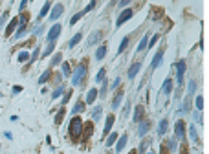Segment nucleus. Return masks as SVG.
I'll use <instances>...</instances> for the list:
<instances>
[{
    "label": "nucleus",
    "instance_id": "nucleus-1",
    "mask_svg": "<svg viewBox=\"0 0 209 154\" xmlns=\"http://www.w3.org/2000/svg\"><path fill=\"white\" fill-rule=\"evenodd\" d=\"M86 74H88V62L83 61L75 66V70L72 72V86H81L86 79Z\"/></svg>",
    "mask_w": 209,
    "mask_h": 154
},
{
    "label": "nucleus",
    "instance_id": "nucleus-2",
    "mask_svg": "<svg viewBox=\"0 0 209 154\" xmlns=\"http://www.w3.org/2000/svg\"><path fill=\"white\" fill-rule=\"evenodd\" d=\"M83 127H84L83 119H81L79 116H73V117H72V121H70V125H68V132H70V138L77 141V139L83 136Z\"/></svg>",
    "mask_w": 209,
    "mask_h": 154
},
{
    "label": "nucleus",
    "instance_id": "nucleus-3",
    "mask_svg": "<svg viewBox=\"0 0 209 154\" xmlns=\"http://www.w3.org/2000/svg\"><path fill=\"white\" fill-rule=\"evenodd\" d=\"M185 70H187L185 61H178V62H176V83H178V86H180V88H182V84H184V75H185Z\"/></svg>",
    "mask_w": 209,
    "mask_h": 154
},
{
    "label": "nucleus",
    "instance_id": "nucleus-4",
    "mask_svg": "<svg viewBox=\"0 0 209 154\" xmlns=\"http://www.w3.org/2000/svg\"><path fill=\"white\" fill-rule=\"evenodd\" d=\"M61 31H63V26L57 22V24H53L51 28H50V31H48V35H46V42H55L59 35H61Z\"/></svg>",
    "mask_w": 209,
    "mask_h": 154
},
{
    "label": "nucleus",
    "instance_id": "nucleus-5",
    "mask_svg": "<svg viewBox=\"0 0 209 154\" xmlns=\"http://www.w3.org/2000/svg\"><path fill=\"white\" fill-rule=\"evenodd\" d=\"M174 138H176L178 141H184V139H185V123H184L182 119H178V121L174 123Z\"/></svg>",
    "mask_w": 209,
    "mask_h": 154
},
{
    "label": "nucleus",
    "instance_id": "nucleus-6",
    "mask_svg": "<svg viewBox=\"0 0 209 154\" xmlns=\"http://www.w3.org/2000/svg\"><path fill=\"white\" fill-rule=\"evenodd\" d=\"M132 17H134V11H132V9H123V11H121V15H119L118 20H116V28H121L127 20H130Z\"/></svg>",
    "mask_w": 209,
    "mask_h": 154
},
{
    "label": "nucleus",
    "instance_id": "nucleus-7",
    "mask_svg": "<svg viewBox=\"0 0 209 154\" xmlns=\"http://www.w3.org/2000/svg\"><path fill=\"white\" fill-rule=\"evenodd\" d=\"M150 127H152V123H150L149 119H143V121H140V123H138V136H140V138H145L147 132L150 130Z\"/></svg>",
    "mask_w": 209,
    "mask_h": 154
},
{
    "label": "nucleus",
    "instance_id": "nucleus-8",
    "mask_svg": "<svg viewBox=\"0 0 209 154\" xmlns=\"http://www.w3.org/2000/svg\"><path fill=\"white\" fill-rule=\"evenodd\" d=\"M163 52H165V50H163V48H160V50H158V52L154 53V57H152V62H150V72H154V70H156V68H158V66L162 64V59H163Z\"/></svg>",
    "mask_w": 209,
    "mask_h": 154
},
{
    "label": "nucleus",
    "instance_id": "nucleus-9",
    "mask_svg": "<svg viewBox=\"0 0 209 154\" xmlns=\"http://www.w3.org/2000/svg\"><path fill=\"white\" fill-rule=\"evenodd\" d=\"M123 97H125V90H123V88H119V90L114 94V99H112V110H118V108L121 106Z\"/></svg>",
    "mask_w": 209,
    "mask_h": 154
},
{
    "label": "nucleus",
    "instance_id": "nucleus-10",
    "mask_svg": "<svg viewBox=\"0 0 209 154\" xmlns=\"http://www.w3.org/2000/svg\"><path fill=\"white\" fill-rule=\"evenodd\" d=\"M63 13H64V6H63V4H55V6H51V9H50V20H57Z\"/></svg>",
    "mask_w": 209,
    "mask_h": 154
},
{
    "label": "nucleus",
    "instance_id": "nucleus-11",
    "mask_svg": "<svg viewBox=\"0 0 209 154\" xmlns=\"http://www.w3.org/2000/svg\"><path fill=\"white\" fill-rule=\"evenodd\" d=\"M17 28H19V17H13V20H9L6 26V37H11L13 31H17Z\"/></svg>",
    "mask_w": 209,
    "mask_h": 154
},
{
    "label": "nucleus",
    "instance_id": "nucleus-12",
    "mask_svg": "<svg viewBox=\"0 0 209 154\" xmlns=\"http://www.w3.org/2000/svg\"><path fill=\"white\" fill-rule=\"evenodd\" d=\"M99 97V90L97 88H90L88 92H86V97H84V103L86 105H94V101Z\"/></svg>",
    "mask_w": 209,
    "mask_h": 154
},
{
    "label": "nucleus",
    "instance_id": "nucleus-13",
    "mask_svg": "<svg viewBox=\"0 0 209 154\" xmlns=\"http://www.w3.org/2000/svg\"><path fill=\"white\" fill-rule=\"evenodd\" d=\"M127 141H128V134H125L123 132V136H119L118 138V141H116V152H123V149L127 147Z\"/></svg>",
    "mask_w": 209,
    "mask_h": 154
},
{
    "label": "nucleus",
    "instance_id": "nucleus-14",
    "mask_svg": "<svg viewBox=\"0 0 209 154\" xmlns=\"http://www.w3.org/2000/svg\"><path fill=\"white\" fill-rule=\"evenodd\" d=\"M114 121H116V117H114V114H108V117H106V121H104L103 136H108V134H110V132H112V127H114Z\"/></svg>",
    "mask_w": 209,
    "mask_h": 154
},
{
    "label": "nucleus",
    "instance_id": "nucleus-15",
    "mask_svg": "<svg viewBox=\"0 0 209 154\" xmlns=\"http://www.w3.org/2000/svg\"><path fill=\"white\" fill-rule=\"evenodd\" d=\"M140 70H141V62L138 61V62H134V64H132V66L128 68V72H127V77H128L130 81H132V79H136V75H138V72H140Z\"/></svg>",
    "mask_w": 209,
    "mask_h": 154
},
{
    "label": "nucleus",
    "instance_id": "nucleus-16",
    "mask_svg": "<svg viewBox=\"0 0 209 154\" xmlns=\"http://www.w3.org/2000/svg\"><path fill=\"white\" fill-rule=\"evenodd\" d=\"M134 123H140V121H143L145 119V108L141 106V105H138L136 108H134Z\"/></svg>",
    "mask_w": 209,
    "mask_h": 154
},
{
    "label": "nucleus",
    "instance_id": "nucleus-17",
    "mask_svg": "<svg viewBox=\"0 0 209 154\" xmlns=\"http://www.w3.org/2000/svg\"><path fill=\"white\" fill-rule=\"evenodd\" d=\"M101 37H103V31H101V29L94 31V33L88 37V40H86V46H94V44H97V42L101 40Z\"/></svg>",
    "mask_w": 209,
    "mask_h": 154
},
{
    "label": "nucleus",
    "instance_id": "nucleus-18",
    "mask_svg": "<svg viewBox=\"0 0 209 154\" xmlns=\"http://www.w3.org/2000/svg\"><path fill=\"white\" fill-rule=\"evenodd\" d=\"M172 88H174V81H172V77H167L165 81H163V84H162V94H171L172 92Z\"/></svg>",
    "mask_w": 209,
    "mask_h": 154
},
{
    "label": "nucleus",
    "instance_id": "nucleus-19",
    "mask_svg": "<svg viewBox=\"0 0 209 154\" xmlns=\"http://www.w3.org/2000/svg\"><path fill=\"white\" fill-rule=\"evenodd\" d=\"M167 129H169V119L167 117H163L160 123H158V136L162 138V136H165L167 134Z\"/></svg>",
    "mask_w": 209,
    "mask_h": 154
},
{
    "label": "nucleus",
    "instance_id": "nucleus-20",
    "mask_svg": "<svg viewBox=\"0 0 209 154\" xmlns=\"http://www.w3.org/2000/svg\"><path fill=\"white\" fill-rule=\"evenodd\" d=\"M84 108H86V103H84L83 99H79V101L73 105V108H72V114H73V116L81 114V112H84Z\"/></svg>",
    "mask_w": 209,
    "mask_h": 154
},
{
    "label": "nucleus",
    "instance_id": "nucleus-21",
    "mask_svg": "<svg viewBox=\"0 0 209 154\" xmlns=\"http://www.w3.org/2000/svg\"><path fill=\"white\" fill-rule=\"evenodd\" d=\"M50 9H51V0H46V4L42 6V9H41V13H39V22H42V19L50 13Z\"/></svg>",
    "mask_w": 209,
    "mask_h": 154
},
{
    "label": "nucleus",
    "instance_id": "nucleus-22",
    "mask_svg": "<svg viewBox=\"0 0 209 154\" xmlns=\"http://www.w3.org/2000/svg\"><path fill=\"white\" fill-rule=\"evenodd\" d=\"M106 44H101L97 50H96V61H103L104 57H106Z\"/></svg>",
    "mask_w": 209,
    "mask_h": 154
},
{
    "label": "nucleus",
    "instance_id": "nucleus-23",
    "mask_svg": "<svg viewBox=\"0 0 209 154\" xmlns=\"http://www.w3.org/2000/svg\"><path fill=\"white\" fill-rule=\"evenodd\" d=\"M191 99H193V97L185 96L184 103H182V108H180V112H182V114H187V112H191Z\"/></svg>",
    "mask_w": 209,
    "mask_h": 154
},
{
    "label": "nucleus",
    "instance_id": "nucleus-24",
    "mask_svg": "<svg viewBox=\"0 0 209 154\" xmlns=\"http://www.w3.org/2000/svg\"><path fill=\"white\" fill-rule=\"evenodd\" d=\"M81 38H83V33H81V31H79V33H75L73 37L70 38V42H68V48H75V46L81 42Z\"/></svg>",
    "mask_w": 209,
    "mask_h": 154
},
{
    "label": "nucleus",
    "instance_id": "nucleus-25",
    "mask_svg": "<svg viewBox=\"0 0 209 154\" xmlns=\"http://www.w3.org/2000/svg\"><path fill=\"white\" fill-rule=\"evenodd\" d=\"M118 138H119V134H118V132H110V134H108V138H106V141H104V145H106V147H112V145H116Z\"/></svg>",
    "mask_w": 209,
    "mask_h": 154
},
{
    "label": "nucleus",
    "instance_id": "nucleus-26",
    "mask_svg": "<svg viewBox=\"0 0 209 154\" xmlns=\"http://www.w3.org/2000/svg\"><path fill=\"white\" fill-rule=\"evenodd\" d=\"M128 42H130V37H128V35H127V37H123V40L119 42V48H118V55H121L127 48H128Z\"/></svg>",
    "mask_w": 209,
    "mask_h": 154
},
{
    "label": "nucleus",
    "instance_id": "nucleus-27",
    "mask_svg": "<svg viewBox=\"0 0 209 154\" xmlns=\"http://www.w3.org/2000/svg\"><path fill=\"white\" fill-rule=\"evenodd\" d=\"M51 75H53V72H51V68H48L44 74H42L41 77H39V84H44V83H48L50 79H51Z\"/></svg>",
    "mask_w": 209,
    "mask_h": 154
},
{
    "label": "nucleus",
    "instance_id": "nucleus-28",
    "mask_svg": "<svg viewBox=\"0 0 209 154\" xmlns=\"http://www.w3.org/2000/svg\"><path fill=\"white\" fill-rule=\"evenodd\" d=\"M26 31H28V24H19V28L15 31V38H22L26 35Z\"/></svg>",
    "mask_w": 209,
    "mask_h": 154
},
{
    "label": "nucleus",
    "instance_id": "nucleus-29",
    "mask_svg": "<svg viewBox=\"0 0 209 154\" xmlns=\"http://www.w3.org/2000/svg\"><path fill=\"white\" fill-rule=\"evenodd\" d=\"M101 116H103V106H96L94 110H92V121L96 123V121H99L101 119Z\"/></svg>",
    "mask_w": 209,
    "mask_h": 154
},
{
    "label": "nucleus",
    "instance_id": "nucleus-30",
    "mask_svg": "<svg viewBox=\"0 0 209 154\" xmlns=\"http://www.w3.org/2000/svg\"><path fill=\"white\" fill-rule=\"evenodd\" d=\"M149 37H150L149 33L141 37V40H140V44H138V50H136V52H143V50H145L147 46H149Z\"/></svg>",
    "mask_w": 209,
    "mask_h": 154
},
{
    "label": "nucleus",
    "instance_id": "nucleus-31",
    "mask_svg": "<svg viewBox=\"0 0 209 154\" xmlns=\"http://www.w3.org/2000/svg\"><path fill=\"white\" fill-rule=\"evenodd\" d=\"M63 62V53L61 52H57L53 57H51V62H50V68H53V66H57V64H61Z\"/></svg>",
    "mask_w": 209,
    "mask_h": 154
},
{
    "label": "nucleus",
    "instance_id": "nucleus-32",
    "mask_svg": "<svg viewBox=\"0 0 209 154\" xmlns=\"http://www.w3.org/2000/svg\"><path fill=\"white\" fill-rule=\"evenodd\" d=\"M194 92H196V81H194V79H191V81L187 83V96L193 97V96H194Z\"/></svg>",
    "mask_w": 209,
    "mask_h": 154
},
{
    "label": "nucleus",
    "instance_id": "nucleus-33",
    "mask_svg": "<svg viewBox=\"0 0 209 154\" xmlns=\"http://www.w3.org/2000/svg\"><path fill=\"white\" fill-rule=\"evenodd\" d=\"M64 114H66V108H64V106H61V108H59V112L55 114V125H57V127H59V125L63 123V117H64Z\"/></svg>",
    "mask_w": 209,
    "mask_h": 154
},
{
    "label": "nucleus",
    "instance_id": "nucleus-34",
    "mask_svg": "<svg viewBox=\"0 0 209 154\" xmlns=\"http://www.w3.org/2000/svg\"><path fill=\"white\" fill-rule=\"evenodd\" d=\"M39 52H41V48H35V50L31 52V55H29V61H28V66H31V64H33V62H35V61L39 59V55H41Z\"/></svg>",
    "mask_w": 209,
    "mask_h": 154
},
{
    "label": "nucleus",
    "instance_id": "nucleus-35",
    "mask_svg": "<svg viewBox=\"0 0 209 154\" xmlns=\"http://www.w3.org/2000/svg\"><path fill=\"white\" fill-rule=\"evenodd\" d=\"M29 55H31V53H29L28 50H22L20 53H19V57H17V61H19V62H28V61H29Z\"/></svg>",
    "mask_w": 209,
    "mask_h": 154
},
{
    "label": "nucleus",
    "instance_id": "nucleus-36",
    "mask_svg": "<svg viewBox=\"0 0 209 154\" xmlns=\"http://www.w3.org/2000/svg\"><path fill=\"white\" fill-rule=\"evenodd\" d=\"M53 50H55V42H48L46 50L42 52V59H44V57H48V55H51V53H53Z\"/></svg>",
    "mask_w": 209,
    "mask_h": 154
},
{
    "label": "nucleus",
    "instance_id": "nucleus-37",
    "mask_svg": "<svg viewBox=\"0 0 209 154\" xmlns=\"http://www.w3.org/2000/svg\"><path fill=\"white\" fill-rule=\"evenodd\" d=\"M61 68H63V75L64 77H72V66H70V62H63Z\"/></svg>",
    "mask_w": 209,
    "mask_h": 154
},
{
    "label": "nucleus",
    "instance_id": "nucleus-38",
    "mask_svg": "<svg viewBox=\"0 0 209 154\" xmlns=\"http://www.w3.org/2000/svg\"><path fill=\"white\" fill-rule=\"evenodd\" d=\"M63 94H64V86H63V84H59V86L51 92V99H57V97H61Z\"/></svg>",
    "mask_w": 209,
    "mask_h": 154
},
{
    "label": "nucleus",
    "instance_id": "nucleus-39",
    "mask_svg": "<svg viewBox=\"0 0 209 154\" xmlns=\"http://www.w3.org/2000/svg\"><path fill=\"white\" fill-rule=\"evenodd\" d=\"M147 147H149V139H145V138H143V141H141V145L138 147V154H145L147 151H149Z\"/></svg>",
    "mask_w": 209,
    "mask_h": 154
},
{
    "label": "nucleus",
    "instance_id": "nucleus-40",
    "mask_svg": "<svg viewBox=\"0 0 209 154\" xmlns=\"http://www.w3.org/2000/svg\"><path fill=\"white\" fill-rule=\"evenodd\" d=\"M83 17H84V13H83V11H79V13H75V15H73V17L70 19V26H73V24H77L79 20L83 19Z\"/></svg>",
    "mask_w": 209,
    "mask_h": 154
},
{
    "label": "nucleus",
    "instance_id": "nucleus-41",
    "mask_svg": "<svg viewBox=\"0 0 209 154\" xmlns=\"http://www.w3.org/2000/svg\"><path fill=\"white\" fill-rule=\"evenodd\" d=\"M194 105H196V110H198V112H202V110H204V97H202V96H196Z\"/></svg>",
    "mask_w": 209,
    "mask_h": 154
},
{
    "label": "nucleus",
    "instance_id": "nucleus-42",
    "mask_svg": "<svg viewBox=\"0 0 209 154\" xmlns=\"http://www.w3.org/2000/svg\"><path fill=\"white\" fill-rule=\"evenodd\" d=\"M104 75H106V70H104V68H101V70L97 72V75H96V83H103Z\"/></svg>",
    "mask_w": 209,
    "mask_h": 154
},
{
    "label": "nucleus",
    "instance_id": "nucleus-43",
    "mask_svg": "<svg viewBox=\"0 0 209 154\" xmlns=\"http://www.w3.org/2000/svg\"><path fill=\"white\" fill-rule=\"evenodd\" d=\"M7 19H9V11H4V13L0 15V29L4 28V24L7 22Z\"/></svg>",
    "mask_w": 209,
    "mask_h": 154
},
{
    "label": "nucleus",
    "instance_id": "nucleus-44",
    "mask_svg": "<svg viewBox=\"0 0 209 154\" xmlns=\"http://www.w3.org/2000/svg\"><path fill=\"white\" fill-rule=\"evenodd\" d=\"M189 136H191V139H193V141H196V139H198V134H196V127H194V125H191V127H189Z\"/></svg>",
    "mask_w": 209,
    "mask_h": 154
},
{
    "label": "nucleus",
    "instance_id": "nucleus-45",
    "mask_svg": "<svg viewBox=\"0 0 209 154\" xmlns=\"http://www.w3.org/2000/svg\"><path fill=\"white\" fill-rule=\"evenodd\" d=\"M119 84H121V77H116V79L112 81V84H110L108 88H110V90H118V88H119Z\"/></svg>",
    "mask_w": 209,
    "mask_h": 154
},
{
    "label": "nucleus",
    "instance_id": "nucleus-46",
    "mask_svg": "<svg viewBox=\"0 0 209 154\" xmlns=\"http://www.w3.org/2000/svg\"><path fill=\"white\" fill-rule=\"evenodd\" d=\"M101 84H103V86H101V92H99V96L104 97V96H106V92H108V81L104 79V81L101 83Z\"/></svg>",
    "mask_w": 209,
    "mask_h": 154
},
{
    "label": "nucleus",
    "instance_id": "nucleus-47",
    "mask_svg": "<svg viewBox=\"0 0 209 154\" xmlns=\"http://www.w3.org/2000/svg\"><path fill=\"white\" fill-rule=\"evenodd\" d=\"M94 7H96V0H92V2H90V4H88L86 7H84V9H83V13H84V15H86V13H90V11H92Z\"/></svg>",
    "mask_w": 209,
    "mask_h": 154
},
{
    "label": "nucleus",
    "instance_id": "nucleus-48",
    "mask_svg": "<svg viewBox=\"0 0 209 154\" xmlns=\"http://www.w3.org/2000/svg\"><path fill=\"white\" fill-rule=\"evenodd\" d=\"M158 38H160V35H158V33H156V35H152V38H149V46H147V48H152V46L158 42Z\"/></svg>",
    "mask_w": 209,
    "mask_h": 154
},
{
    "label": "nucleus",
    "instance_id": "nucleus-49",
    "mask_svg": "<svg viewBox=\"0 0 209 154\" xmlns=\"http://www.w3.org/2000/svg\"><path fill=\"white\" fill-rule=\"evenodd\" d=\"M176 138H172V139H169L167 143H169V151H176Z\"/></svg>",
    "mask_w": 209,
    "mask_h": 154
},
{
    "label": "nucleus",
    "instance_id": "nucleus-50",
    "mask_svg": "<svg viewBox=\"0 0 209 154\" xmlns=\"http://www.w3.org/2000/svg\"><path fill=\"white\" fill-rule=\"evenodd\" d=\"M22 90H24V88H22L20 84H15V86L11 88V94H13V96H17V94H20Z\"/></svg>",
    "mask_w": 209,
    "mask_h": 154
},
{
    "label": "nucleus",
    "instance_id": "nucleus-51",
    "mask_svg": "<svg viewBox=\"0 0 209 154\" xmlns=\"http://www.w3.org/2000/svg\"><path fill=\"white\" fill-rule=\"evenodd\" d=\"M70 97H72V90H66V92H64V97H63V106L70 101Z\"/></svg>",
    "mask_w": 209,
    "mask_h": 154
},
{
    "label": "nucleus",
    "instance_id": "nucleus-52",
    "mask_svg": "<svg viewBox=\"0 0 209 154\" xmlns=\"http://www.w3.org/2000/svg\"><path fill=\"white\" fill-rule=\"evenodd\" d=\"M128 112H130V101H127L125 106H123V112H121V114H123V117H127V116H128Z\"/></svg>",
    "mask_w": 209,
    "mask_h": 154
},
{
    "label": "nucleus",
    "instance_id": "nucleus-53",
    "mask_svg": "<svg viewBox=\"0 0 209 154\" xmlns=\"http://www.w3.org/2000/svg\"><path fill=\"white\" fill-rule=\"evenodd\" d=\"M42 31H44V24H41V26H37V28H35V29H33V35H35V37H37V35H41Z\"/></svg>",
    "mask_w": 209,
    "mask_h": 154
},
{
    "label": "nucleus",
    "instance_id": "nucleus-54",
    "mask_svg": "<svg viewBox=\"0 0 209 154\" xmlns=\"http://www.w3.org/2000/svg\"><path fill=\"white\" fill-rule=\"evenodd\" d=\"M130 2H132V0H119V4H118V7H121V9H123V7H127V6H128Z\"/></svg>",
    "mask_w": 209,
    "mask_h": 154
},
{
    "label": "nucleus",
    "instance_id": "nucleus-55",
    "mask_svg": "<svg viewBox=\"0 0 209 154\" xmlns=\"http://www.w3.org/2000/svg\"><path fill=\"white\" fill-rule=\"evenodd\" d=\"M194 121H198V123H202V116H200V112H198V110L194 112Z\"/></svg>",
    "mask_w": 209,
    "mask_h": 154
},
{
    "label": "nucleus",
    "instance_id": "nucleus-56",
    "mask_svg": "<svg viewBox=\"0 0 209 154\" xmlns=\"http://www.w3.org/2000/svg\"><path fill=\"white\" fill-rule=\"evenodd\" d=\"M28 2H29V0H22V2H20V13H22V11H24V9H26V6H28Z\"/></svg>",
    "mask_w": 209,
    "mask_h": 154
},
{
    "label": "nucleus",
    "instance_id": "nucleus-57",
    "mask_svg": "<svg viewBox=\"0 0 209 154\" xmlns=\"http://www.w3.org/2000/svg\"><path fill=\"white\" fill-rule=\"evenodd\" d=\"M145 154H156V152H154V151H152V149H150V151H147Z\"/></svg>",
    "mask_w": 209,
    "mask_h": 154
},
{
    "label": "nucleus",
    "instance_id": "nucleus-58",
    "mask_svg": "<svg viewBox=\"0 0 209 154\" xmlns=\"http://www.w3.org/2000/svg\"><path fill=\"white\" fill-rule=\"evenodd\" d=\"M130 154H136V151H132V152H130Z\"/></svg>",
    "mask_w": 209,
    "mask_h": 154
},
{
    "label": "nucleus",
    "instance_id": "nucleus-59",
    "mask_svg": "<svg viewBox=\"0 0 209 154\" xmlns=\"http://www.w3.org/2000/svg\"><path fill=\"white\" fill-rule=\"evenodd\" d=\"M0 97H2V94H0Z\"/></svg>",
    "mask_w": 209,
    "mask_h": 154
}]
</instances>
